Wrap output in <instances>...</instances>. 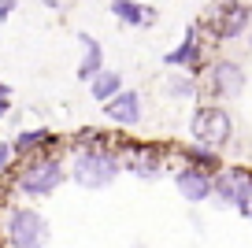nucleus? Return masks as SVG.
Listing matches in <instances>:
<instances>
[{
  "instance_id": "2",
  "label": "nucleus",
  "mask_w": 252,
  "mask_h": 248,
  "mask_svg": "<svg viewBox=\"0 0 252 248\" xmlns=\"http://www.w3.org/2000/svg\"><path fill=\"white\" fill-rule=\"evenodd\" d=\"M189 137H193V145L219 152V148L230 145V137H234V119H230V111L219 108V104H200V108L193 111V119H189Z\"/></svg>"
},
{
  "instance_id": "14",
  "label": "nucleus",
  "mask_w": 252,
  "mask_h": 248,
  "mask_svg": "<svg viewBox=\"0 0 252 248\" xmlns=\"http://www.w3.org/2000/svg\"><path fill=\"white\" fill-rule=\"evenodd\" d=\"M163 89L174 100H197V93H200L197 74H186V70H171V74L163 78Z\"/></svg>"
},
{
  "instance_id": "6",
  "label": "nucleus",
  "mask_w": 252,
  "mask_h": 248,
  "mask_svg": "<svg viewBox=\"0 0 252 248\" xmlns=\"http://www.w3.org/2000/svg\"><path fill=\"white\" fill-rule=\"evenodd\" d=\"M212 33L215 41H237L245 37V33L252 30V8L249 4H241V0H226V4H219L212 15Z\"/></svg>"
},
{
  "instance_id": "13",
  "label": "nucleus",
  "mask_w": 252,
  "mask_h": 248,
  "mask_svg": "<svg viewBox=\"0 0 252 248\" xmlns=\"http://www.w3.org/2000/svg\"><path fill=\"white\" fill-rule=\"evenodd\" d=\"M56 130H48V126H33V130H23L11 145H15V155H33V159H41L45 155V148L56 145Z\"/></svg>"
},
{
  "instance_id": "5",
  "label": "nucleus",
  "mask_w": 252,
  "mask_h": 248,
  "mask_svg": "<svg viewBox=\"0 0 252 248\" xmlns=\"http://www.w3.org/2000/svg\"><path fill=\"white\" fill-rule=\"evenodd\" d=\"M204 86L215 100H237L245 93V86H249V74H245V67L237 60H215L208 67Z\"/></svg>"
},
{
  "instance_id": "23",
  "label": "nucleus",
  "mask_w": 252,
  "mask_h": 248,
  "mask_svg": "<svg viewBox=\"0 0 252 248\" xmlns=\"http://www.w3.org/2000/svg\"><path fill=\"white\" fill-rule=\"evenodd\" d=\"M249 48H252V30H249Z\"/></svg>"
},
{
  "instance_id": "18",
  "label": "nucleus",
  "mask_w": 252,
  "mask_h": 248,
  "mask_svg": "<svg viewBox=\"0 0 252 248\" xmlns=\"http://www.w3.org/2000/svg\"><path fill=\"white\" fill-rule=\"evenodd\" d=\"M11 159H15V145H11V141H0V174L11 167Z\"/></svg>"
},
{
  "instance_id": "22",
  "label": "nucleus",
  "mask_w": 252,
  "mask_h": 248,
  "mask_svg": "<svg viewBox=\"0 0 252 248\" xmlns=\"http://www.w3.org/2000/svg\"><path fill=\"white\" fill-rule=\"evenodd\" d=\"M41 4H45V8H60L63 0H41Z\"/></svg>"
},
{
  "instance_id": "20",
  "label": "nucleus",
  "mask_w": 252,
  "mask_h": 248,
  "mask_svg": "<svg viewBox=\"0 0 252 248\" xmlns=\"http://www.w3.org/2000/svg\"><path fill=\"white\" fill-rule=\"evenodd\" d=\"M237 211H241L245 218H252V186L245 189V196H241V204H237Z\"/></svg>"
},
{
  "instance_id": "1",
  "label": "nucleus",
  "mask_w": 252,
  "mask_h": 248,
  "mask_svg": "<svg viewBox=\"0 0 252 248\" xmlns=\"http://www.w3.org/2000/svg\"><path fill=\"white\" fill-rule=\"evenodd\" d=\"M123 155L115 148H104V145H86L74 152V163H71V178L74 186L82 189H108L111 182L123 174Z\"/></svg>"
},
{
  "instance_id": "15",
  "label": "nucleus",
  "mask_w": 252,
  "mask_h": 248,
  "mask_svg": "<svg viewBox=\"0 0 252 248\" xmlns=\"http://www.w3.org/2000/svg\"><path fill=\"white\" fill-rule=\"evenodd\" d=\"M89 93H93L100 104H111L119 93H123V74L108 67L104 74H96V82H89Z\"/></svg>"
},
{
  "instance_id": "12",
  "label": "nucleus",
  "mask_w": 252,
  "mask_h": 248,
  "mask_svg": "<svg viewBox=\"0 0 252 248\" xmlns=\"http://www.w3.org/2000/svg\"><path fill=\"white\" fill-rule=\"evenodd\" d=\"M108 8L123 26H156L159 23V11L149 8V4H137V0H111Z\"/></svg>"
},
{
  "instance_id": "4",
  "label": "nucleus",
  "mask_w": 252,
  "mask_h": 248,
  "mask_svg": "<svg viewBox=\"0 0 252 248\" xmlns=\"http://www.w3.org/2000/svg\"><path fill=\"white\" fill-rule=\"evenodd\" d=\"M63 178H67V167H63L56 155H41V159H30L23 171H19L15 189L23 196H30V200H41V196H52L56 189L63 186Z\"/></svg>"
},
{
  "instance_id": "8",
  "label": "nucleus",
  "mask_w": 252,
  "mask_h": 248,
  "mask_svg": "<svg viewBox=\"0 0 252 248\" xmlns=\"http://www.w3.org/2000/svg\"><path fill=\"white\" fill-rule=\"evenodd\" d=\"M163 63L171 70H186V74H197L200 63H204V45H200L197 37V26H189L186 37H182V45H174L171 52L163 56Z\"/></svg>"
},
{
  "instance_id": "11",
  "label": "nucleus",
  "mask_w": 252,
  "mask_h": 248,
  "mask_svg": "<svg viewBox=\"0 0 252 248\" xmlns=\"http://www.w3.org/2000/svg\"><path fill=\"white\" fill-rule=\"evenodd\" d=\"M78 45H82V60H78V82H96V74H104V48L96 37H89V33H78Z\"/></svg>"
},
{
  "instance_id": "21",
  "label": "nucleus",
  "mask_w": 252,
  "mask_h": 248,
  "mask_svg": "<svg viewBox=\"0 0 252 248\" xmlns=\"http://www.w3.org/2000/svg\"><path fill=\"white\" fill-rule=\"evenodd\" d=\"M19 8V0H0V23H4V19H11V11Z\"/></svg>"
},
{
  "instance_id": "10",
  "label": "nucleus",
  "mask_w": 252,
  "mask_h": 248,
  "mask_svg": "<svg viewBox=\"0 0 252 248\" xmlns=\"http://www.w3.org/2000/svg\"><path fill=\"white\" fill-rule=\"evenodd\" d=\"M104 115H108L115 126H123V130H134V126L141 123V93L123 89L111 104H104Z\"/></svg>"
},
{
  "instance_id": "9",
  "label": "nucleus",
  "mask_w": 252,
  "mask_h": 248,
  "mask_svg": "<svg viewBox=\"0 0 252 248\" xmlns=\"http://www.w3.org/2000/svg\"><path fill=\"white\" fill-rule=\"evenodd\" d=\"M249 186H252V174L249 171H241V167L222 171V174H215V200H219L222 208H237Z\"/></svg>"
},
{
  "instance_id": "3",
  "label": "nucleus",
  "mask_w": 252,
  "mask_h": 248,
  "mask_svg": "<svg viewBox=\"0 0 252 248\" xmlns=\"http://www.w3.org/2000/svg\"><path fill=\"white\" fill-rule=\"evenodd\" d=\"M4 241L8 248H45L48 245V222L37 208H8L4 215Z\"/></svg>"
},
{
  "instance_id": "19",
  "label": "nucleus",
  "mask_w": 252,
  "mask_h": 248,
  "mask_svg": "<svg viewBox=\"0 0 252 248\" xmlns=\"http://www.w3.org/2000/svg\"><path fill=\"white\" fill-rule=\"evenodd\" d=\"M8 111H11V89L4 86V82H0V119L8 115Z\"/></svg>"
},
{
  "instance_id": "16",
  "label": "nucleus",
  "mask_w": 252,
  "mask_h": 248,
  "mask_svg": "<svg viewBox=\"0 0 252 248\" xmlns=\"http://www.w3.org/2000/svg\"><path fill=\"white\" fill-rule=\"evenodd\" d=\"M189 159V167H197V171H204V174H222V159H219V152H212V148H200V145H189L186 152H182Z\"/></svg>"
},
{
  "instance_id": "17",
  "label": "nucleus",
  "mask_w": 252,
  "mask_h": 248,
  "mask_svg": "<svg viewBox=\"0 0 252 248\" xmlns=\"http://www.w3.org/2000/svg\"><path fill=\"white\" fill-rule=\"evenodd\" d=\"M126 167H130V174H137V178H156V174H159V155L149 152V148H141V152L130 155Z\"/></svg>"
},
{
  "instance_id": "7",
  "label": "nucleus",
  "mask_w": 252,
  "mask_h": 248,
  "mask_svg": "<svg viewBox=\"0 0 252 248\" xmlns=\"http://www.w3.org/2000/svg\"><path fill=\"white\" fill-rule=\"evenodd\" d=\"M174 189H178L182 200L204 204V200H212V196H215V178L186 163V167H178V171H174Z\"/></svg>"
}]
</instances>
